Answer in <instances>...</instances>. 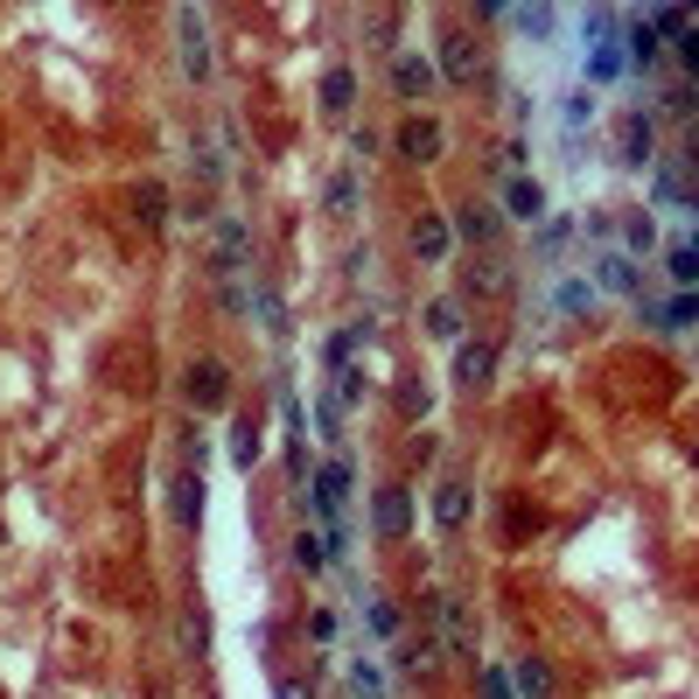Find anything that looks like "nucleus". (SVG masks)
I'll use <instances>...</instances> for the list:
<instances>
[{
    "label": "nucleus",
    "mask_w": 699,
    "mask_h": 699,
    "mask_svg": "<svg viewBox=\"0 0 699 699\" xmlns=\"http://www.w3.org/2000/svg\"><path fill=\"white\" fill-rule=\"evenodd\" d=\"M433 622H441V651L476 665V616H469L462 595H433Z\"/></svg>",
    "instance_id": "obj_1"
},
{
    "label": "nucleus",
    "mask_w": 699,
    "mask_h": 699,
    "mask_svg": "<svg viewBox=\"0 0 699 699\" xmlns=\"http://www.w3.org/2000/svg\"><path fill=\"white\" fill-rule=\"evenodd\" d=\"M350 462L343 455H336V462H323V469H315V476H308V489H315V511H323L329 518V532H343V511H350Z\"/></svg>",
    "instance_id": "obj_2"
},
{
    "label": "nucleus",
    "mask_w": 699,
    "mask_h": 699,
    "mask_svg": "<svg viewBox=\"0 0 699 699\" xmlns=\"http://www.w3.org/2000/svg\"><path fill=\"white\" fill-rule=\"evenodd\" d=\"M371 532L385 539V545H399V539L413 532V489H399V483L377 489V504H371Z\"/></svg>",
    "instance_id": "obj_3"
},
{
    "label": "nucleus",
    "mask_w": 699,
    "mask_h": 699,
    "mask_svg": "<svg viewBox=\"0 0 699 699\" xmlns=\"http://www.w3.org/2000/svg\"><path fill=\"white\" fill-rule=\"evenodd\" d=\"M511 288H518V273H511V259H497V252L476 259V267H462V294L469 301H504Z\"/></svg>",
    "instance_id": "obj_4"
},
{
    "label": "nucleus",
    "mask_w": 699,
    "mask_h": 699,
    "mask_svg": "<svg viewBox=\"0 0 699 699\" xmlns=\"http://www.w3.org/2000/svg\"><path fill=\"white\" fill-rule=\"evenodd\" d=\"M182 392H189V406H196V413H217V406H224V392H232V377H224L217 357H203V364H189V371H182Z\"/></svg>",
    "instance_id": "obj_5"
},
{
    "label": "nucleus",
    "mask_w": 699,
    "mask_h": 699,
    "mask_svg": "<svg viewBox=\"0 0 699 699\" xmlns=\"http://www.w3.org/2000/svg\"><path fill=\"white\" fill-rule=\"evenodd\" d=\"M176 35H182V70H189V78H211V29H203V14H176Z\"/></svg>",
    "instance_id": "obj_6"
},
{
    "label": "nucleus",
    "mask_w": 699,
    "mask_h": 699,
    "mask_svg": "<svg viewBox=\"0 0 699 699\" xmlns=\"http://www.w3.org/2000/svg\"><path fill=\"white\" fill-rule=\"evenodd\" d=\"M392 147H399L406 161H433V155L448 147V134H441V120H420V112H413L399 134H392Z\"/></svg>",
    "instance_id": "obj_7"
},
{
    "label": "nucleus",
    "mask_w": 699,
    "mask_h": 699,
    "mask_svg": "<svg viewBox=\"0 0 699 699\" xmlns=\"http://www.w3.org/2000/svg\"><path fill=\"white\" fill-rule=\"evenodd\" d=\"M469 511H476V489H469V483H441V489H433V525H441L448 539L469 532Z\"/></svg>",
    "instance_id": "obj_8"
},
{
    "label": "nucleus",
    "mask_w": 699,
    "mask_h": 699,
    "mask_svg": "<svg viewBox=\"0 0 699 699\" xmlns=\"http://www.w3.org/2000/svg\"><path fill=\"white\" fill-rule=\"evenodd\" d=\"M476 70H483L476 35H441V78L448 84H476Z\"/></svg>",
    "instance_id": "obj_9"
},
{
    "label": "nucleus",
    "mask_w": 699,
    "mask_h": 699,
    "mask_svg": "<svg viewBox=\"0 0 699 699\" xmlns=\"http://www.w3.org/2000/svg\"><path fill=\"white\" fill-rule=\"evenodd\" d=\"M441 84V64H427V56H392V91H399V99H427V91Z\"/></svg>",
    "instance_id": "obj_10"
},
{
    "label": "nucleus",
    "mask_w": 699,
    "mask_h": 699,
    "mask_svg": "<svg viewBox=\"0 0 699 699\" xmlns=\"http://www.w3.org/2000/svg\"><path fill=\"white\" fill-rule=\"evenodd\" d=\"M497 232H504V211H497V203H476V196H469L462 211H455V238H469V245H497Z\"/></svg>",
    "instance_id": "obj_11"
},
{
    "label": "nucleus",
    "mask_w": 699,
    "mask_h": 699,
    "mask_svg": "<svg viewBox=\"0 0 699 699\" xmlns=\"http://www.w3.org/2000/svg\"><path fill=\"white\" fill-rule=\"evenodd\" d=\"M441 665H448V651H441V636H406V644H399V672L406 678H441Z\"/></svg>",
    "instance_id": "obj_12"
},
{
    "label": "nucleus",
    "mask_w": 699,
    "mask_h": 699,
    "mask_svg": "<svg viewBox=\"0 0 699 699\" xmlns=\"http://www.w3.org/2000/svg\"><path fill=\"white\" fill-rule=\"evenodd\" d=\"M448 245H455V224H448V217H420V224H413V252H420V267H441V259H448Z\"/></svg>",
    "instance_id": "obj_13"
},
{
    "label": "nucleus",
    "mask_w": 699,
    "mask_h": 699,
    "mask_svg": "<svg viewBox=\"0 0 699 699\" xmlns=\"http://www.w3.org/2000/svg\"><path fill=\"white\" fill-rule=\"evenodd\" d=\"M504 217L539 224V217H545V182H532V176H511V182H504Z\"/></svg>",
    "instance_id": "obj_14"
},
{
    "label": "nucleus",
    "mask_w": 699,
    "mask_h": 699,
    "mask_svg": "<svg viewBox=\"0 0 699 699\" xmlns=\"http://www.w3.org/2000/svg\"><path fill=\"white\" fill-rule=\"evenodd\" d=\"M489 371H497V343H462V357H455V385H462V392H483Z\"/></svg>",
    "instance_id": "obj_15"
},
{
    "label": "nucleus",
    "mask_w": 699,
    "mask_h": 699,
    "mask_svg": "<svg viewBox=\"0 0 699 699\" xmlns=\"http://www.w3.org/2000/svg\"><path fill=\"white\" fill-rule=\"evenodd\" d=\"M595 288L601 294H636V259L630 252H601L595 259Z\"/></svg>",
    "instance_id": "obj_16"
},
{
    "label": "nucleus",
    "mask_w": 699,
    "mask_h": 699,
    "mask_svg": "<svg viewBox=\"0 0 699 699\" xmlns=\"http://www.w3.org/2000/svg\"><path fill=\"white\" fill-rule=\"evenodd\" d=\"M511 686H518V699H553V665L545 657H518V672H511Z\"/></svg>",
    "instance_id": "obj_17"
},
{
    "label": "nucleus",
    "mask_w": 699,
    "mask_h": 699,
    "mask_svg": "<svg viewBox=\"0 0 699 699\" xmlns=\"http://www.w3.org/2000/svg\"><path fill=\"white\" fill-rule=\"evenodd\" d=\"M657 49H665V35L651 29V14L630 22V35H622V64H657Z\"/></svg>",
    "instance_id": "obj_18"
},
{
    "label": "nucleus",
    "mask_w": 699,
    "mask_h": 699,
    "mask_svg": "<svg viewBox=\"0 0 699 699\" xmlns=\"http://www.w3.org/2000/svg\"><path fill=\"white\" fill-rule=\"evenodd\" d=\"M336 553H329V532H294V566L301 574H323Z\"/></svg>",
    "instance_id": "obj_19"
},
{
    "label": "nucleus",
    "mask_w": 699,
    "mask_h": 699,
    "mask_svg": "<svg viewBox=\"0 0 699 699\" xmlns=\"http://www.w3.org/2000/svg\"><path fill=\"white\" fill-rule=\"evenodd\" d=\"M616 147H622V161H651V120H644V112H630V120H622Z\"/></svg>",
    "instance_id": "obj_20"
},
{
    "label": "nucleus",
    "mask_w": 699,
    "mask_h": 699,
    "mask_svg": "<svg viewBox=\"0 0 699 699\" xmlns=\"http://www.w3.org/2000/svg\"><path fill=\"white\" fill-rule=\"evenodd\" d=\"M323 105H329V112H350V105H357V70H350V64H336L329 78H323Z\"/></svg>",
    "instance_id": "obj_21"
},
{
    "label": "nucleus",
    "mask_w": 699,
    "mask_h": 699,
    "mask_svg": "<svg viewBox=\"0 0 699 699\" xmlns=\"http://www.w3.org/2000/svg\"><path fill=\"white\" fill-rule=\"evenodd\" d=\"M168 511H176V525H196L203 518V476H182L176 497H168Z\"/></svg>",
    "instance_id": "obj_22"
},
{
    "label": "nucleus",
    "mask_w": 699,
    "mask_h": 699,
    "mask_svg": "<svg viewBox=\"0 0 699 699\" xmlns=\"http://www.w3.org/2000/svg\"><path fill=\"white\" fill-rule=\"evenodd\" d=\"M651 323L657 329H692L699 323V294H678V301H665V308H651Z\"/></svg>",
    "instance_id": "obj_23"
},
{
    "label": "nucleus",
    "mask_w": 699,
    "mask_h": 699,
    "mask_svg": "<svg viewBox=\"0 0 699 699\" xmlns=\"http://www.w3.org/2000/svg\"><path fill=\"white\" fill-rule=\"evenodd\" d=\"M252 315H259V329H267V336H288V308H280L273 288H252Z\"/></svg>",
    "instance_id": "obj_24"
},
{
    "label": "nucleus",
    "mask_w": 699,
    "mask_h": 699,
    "mask_svg": "<svg viewBox=\"0 0 699 699\" xmlns=\"http://www.w3.org/2000/svg\"><path fill=\"white\" fill-rule=\"evenodd\" d=\"M427 329L441 336V343H455V336H462V301H433V308H427Z\"/></svg>",
    "instance_id": "obj_25"
},
{
    "label": "nucleus",
    "mask_w": 699,
    "mask_h": 699,
    "mask_svg": "<svg viewBox=\"0 0 699 699\" xmlns=\"http://www.w3.org/2000/svg\"><path fill=\"white\" fill-rule=\"evenodd\" d=\"M609 78H622V49L616 43H595L588 49V84H609Z\"/></svg>",
    "instance_id": "obj_26"
},
{
    "label": "nucleus",
    "mask_w": 699,
    "mask_h": 699,
    "mask_svg": "<svg viewBox=\"0 0 699 699\" xmlns=\"http://www.w3.org/2000/svg\"><path fill=\"white\" fill-rule=\"evenodd\" d=\"M364 630H377V636H399V609H392L385 595H364Z\"/></svg>",
    "instance_id": "obj_27"
},
{
    "label": "nucleus",
    "mask_w": 699,
    "mask_h": 699,
    "mask_svg": "<svg viewBox=\"0 0 699 699\" xmlns=\"http://www.w3.org/2000/svg\"><path fill=\"white\" fill-rule=\"evenodd\" d=\"M350 692L357 699H385V672H377L371 657H357V665H350Z\"/></svg>",
    "instance_id": "obj_28"
},
{
    "label": "nucleus",
    "mask_w": 699,
    "mask_h": 699,
    "mask_svg": "<svg viewBox=\"0 0 699 699\" xmlns=\"http://www.w3.org/2000/svg\"><path fill=\"white\" fill-rule=\"evenodd\" d=\"M672 280H678V288H692V280H699V232L686 245H672Z\"/></svg>",
    "instance_id": "obj_29"
},
{
    "label": "nucleus",
    "mask_w": 699,
    "mask_h": 699,
    "mask_svg": "<svg viewBox=\"0 0 699 699\" xmlns=\"http://www.w3.org/2000/svg\"><path fill=\"white\" fill-rule=\"evenodd\" d=\"M553 308H560V315H588V308H595V288H588V280H566V288L553 294Z\"/></svg>",
    "instance_id": "obj_30"
},
{
    "label": "nucleus",
    "mask_w": 699,
    "mask_h": 699,
    "mask_svg": "<svg viewBox=\"0 0 699 699\" xmlns=\"http://www.w3.org/2000/svg\"><path fill=\"white\" fill-rule=\"evenodd\" d=\"M357 343H364V323H350V329H336L329 336V371H343L350 357H357Z\"/></svg>",
    "instance_id": "obj_31"
},
{
    "label": "nucleus",
    "mask_w": 699,
    "mask_h": 699,
    "mask_svg": "<svg viewBox=\"0 0 699 699\" xmlns=\"http://www.w3.org/2000/svg\"><path fill=\"white\" fill-rule=\"evenodd\" d=\"M329 377H336V392H329L336 406H357V399H364V371H357V364H343V371H329Z\"/></svg>",
    "instance_id": "obj_32"
},
{
    "label": "nucleus",
    "mask_w": 699,
    "mask_h": 699,
    "mask_svg": "<svg viewBox=\"0 0 699 699\" xmlns=\"http://www.w3.org/2000/svg\"><path fill=\"white\" fill-rule=\"evenodd\" d=\"M504 22H518L525 35H539V43H545V35H553V8H511Z\"/></svg>",
    "instance_id": "obj_33"
},
{
    "label": "nucleus",
    "mask_w": 699,
    "mask_h": 699,
    "mask_svg": "<svg viewBox=\"0 0 699 699\" xmlns=\"http://www.w3.org/2000/svg\"><path fill=\"white\" fill-rule=\"evenodd\" d=\"M595 120V91L580 84V91H566V134H580V126Z\"/></svg>",
    "instance_id": "obj_34"
},
{
    "label": "nucleus",
    "mask_w": 699,
    "mask_h": 699,
    "mask_svg": "<svg viewBox=\"0 0 699 699\" xmlns=\"http://www.w3.org/2000/svg\"><path fill=\"white\" fill-rule=\"evenodd\" d=\"M315 427H323V441H343V406H336V399H315Z\"/></svg>",
    "instance_id": "obj_35"
},
{
    "label": "nucleus",
    "mask_w": 699,
    "mask_h": 699,
    "mask_svg": "<svg viewBox=\"0 0 699 699\" xmlns=\"http://www.w3.org/2000/svg\"><path fill=\"white\" fill-rule=\"evenodd\" d=\"M232 462H238V469L259 462V427H238V433H232Z\"/></svg>",
    "instance_id": "obj_36"
},
{
    "label": "nucleus",
    "mask_w": 699,
    "mask_h": 699,
    "mask_svg": "<svg viewBox=\"0 0 699 699\" xmlns=\"http://www.w3.org/2000/svg\"><path fill=\"white\" fill-rule=\"evenodd\" d=\"M651 238H657L651 217H630V224H622V245H630V252H651Z\"/></svg>",
    "instance_id": "obj_37"
},
{
    "label": "nucleus",
    "mask_w": 699,
    "mask_h": 699,
    "mask_svg": "<svg viewBox=\"0 0 699 699\" xmlns=\"http://www.w3.org/2000/svg\"><path fill=\"white\" fill-rule=\"evenodd\" d=\"M140 217H147V224H161V217H168V189H161V182H147V189H140Z\"/></svg>",
    "instance_id": "obj_38"
},
{
    "label": "nucleus",
    "mask_w": 699,
    "mask_h": 699,
    "mask_svg": "<svg viewBox=\"0 0 699 699\" xmlns=\"http://www.w3.org/2000/svg\"><path fill=\"white\" fill-rule=\"evenodd\" d=\"M182 644H189V651L211 644V622H203V609H189V616H182Z\"/></svg>",
    "instance_id": "obj_39"
},
{
    "label": "nucleus",
    "mask_w": 699,
    "mask_h": 699,
    "mask_svg": "<svg viewBox=\"0 0 699 699\" xmlns=\"http://www.w3.org/2000/svg\"><path fill=\"white\" fill-rule=\"evenodd\" d=\"M329 211H357V176H336L329 182Z\"/></svg>",
    "instance_id": "obj_40"
},
{
    "label": "nucleus",
    "mask_w": 699,
    "mask_h": 699,
    "mask_svg": "<svg viewBox=\"0 0 699 699\" xmlns=\"http://www.w3.org/2000/svg\"><path fill=\"white\" fill-rule=\"evenodd\" d=\"M476 678H483V699H518V692H511V678H504L497 665H483Z\"/></svg>",
    "instance_id": "obj_41"
},
{
    "label": "nucleus",
    "mask_w": 699,
    "mask_h": 699,
    "mask_svg": "<svg viewBox=\"0 0 699 699\" xmlns=\"http://www.w3.org/2000/svg\"><path fill=\"white\" fill-rule=\"evenodd\" d=\"M672 112H686V120H692V112H699V78H692V84H678V91H672Z\"/></svg>",
    "instance_id": "obj_42"
},
{
    "label": "nucleus",
    "mask_w": 699,
    "mask_h": 699,
    "mask_svg": "<svg viewBox=\"0 0 699 699\" xmlns=\"http://www.w3.org/2000/svg\"><path fill=\"white\" fill-rule=\"evenodd\" d=\"M273 699H315V692H308V678H280Z\"/></svg>",
    "instance_id": "obj_43"
},
{
    "label": "nucleus",
    "mask_w": 699,
    "mask_h": 699,
    "mask_svg": "<svg viewBox=\"0 0 699 699\" xmlns=\"http://www.w3.org/2000/svg\"><path fill=\"white\" fill-rule=\"evenodd\" d=\"M678 56H686V64H692V70H699V22H692V29H686V35H678Z\"/></svg>",
    "instance_id": "obj_44"
}]
</instances>
